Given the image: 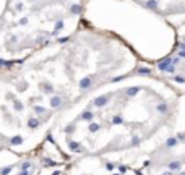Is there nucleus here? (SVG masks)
I'll return each instance as SVG.
<instances>
[{
  "instance_id": "1",
  "label": "nucleus",
  "mask_w": 185,
  "mask_h": 175,
  "mask_svg": "<svg viewBox=\"0 0 185 175\" xmlns=\"http://www.w3.org/2000/svg\"><path fill=\"white\" fill-rule=\"evenodd\" d=\"M185 131V96L148 63L94 88L57 117L46 141L65 162L99 160L136 170L149 152Z\"/></svg>"
},
{
  "instance_id": "2",
  "label": "nucleus",
  "mask_w": 185,
  "mask_h": 175,
  "mask_svg": "<svg viewBox=\"0 0 185 175\" xmlns=\"http://www.w3.org/2000/svg\"><path fill=\"white\" fill-rule=\"evenodd\" d=\"M90 0H12L7 44L12 50L36 52L68 37L86 20Z\"/></svg>"
},
{
  "instance_id": "3",
  "label": "nucleus",
  "mask_w": 185,
  "mask_h": 175,
  "mask_svg": "<svg viewBox=\"0 0 185 175\" xmlns=\"http://www.w3.org/2000/svg\"><path fill=\"white\" fill-rule=\"evenodd\" d=\"M136 175H185V131L174 135L149 152Z\"/></svg>"
},
{
  "instance_id": "4",
  "label": "nucleus",
  "mask_w": 185,
  "mask_h": 175,
  "mask_svg": "<svg viewBox=\"0 0 185 175\" xmlns=\"http://www.w3.org/2000/svg\"><path fill=\"white\" fill-rule=\"evenodd\" d=\"M146 63L154 76L185 96V44H176L167 55Z\"/></svg>"
},
{
  "instance_id": "5",
  "label": "nucleus",
  "mask_w": 185,
  "mask_h": 175,
  "mask_svg": "<svg viewBox=\"0 0 185 175\" xmlns=\"http://www.w3.org/2000/svg\"><path fill=\"white\" fill-rule=\"evenodd\" d=\"M130 2L162 18L172 28L185 23V0H130Z\"/></svg>"
},
{
  "instance_id": "6",
  "label": "nucleus",
  "mask_w": 185,
  "mask_h": 175,
  "mask_svg": "<svg viewBox=\"0 0 185 175\" xmlns=\"http://www.w3.org/2000/svg\"><path fill=\"white\" fill-rule=\"evenodd\" d=\"M174 31H176V44H185V23L176 26Z\"/></svg>"
},
{
  "instance_id": "7",
  "label": "nucleus",
  "mask_w": 185,
  "mask_h": 175,
  "mask_svg": "<svg viewBox=\"0 0 185 175\" xmlns=\"http://www.w3.org/2000/svg\"><path fill=\"white\" fill-rule=\"evenodd\" d=\"M59 172H60V170H59ZM59 172H57V174H54V175H59Z\"/></svg>"
}]
</instances>
